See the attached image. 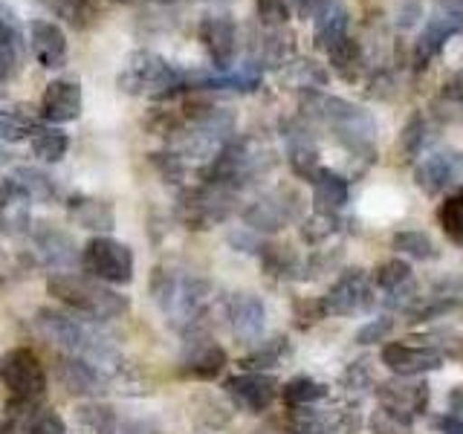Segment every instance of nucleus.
<instances>
[{
	"mask_svg": "<svg viewBox=\"0 0 463 434\" xmlns=\"http://www.w3.org/2000/svg\"><path fill=\"white\" fill-rule=\"evenodd\" d=\"M29 50H33L35 61L43 67V70H61L67 64V55H70V47H67V35L64 29L58 26L55 21H47V18H35L29 21Z\"/></svg>",
	"mask_w": 463,
	"mask_h": 434,
	"instance_id": "nucleus-24",
	"label": "nucleus"
},
{
	"mask_svg": "<svg viewBox=\"0 0 463 434\" xmlns=\"http://www.w3.org/2000/svg\"><path fill=\"white\" fill-rule=\"evenodd\" d=\"M345 385L347 388H365L371 382V371H368V362H354L351 368L345 371Z\"/></svg>",
	"mask_w": 463,
	"mask_h": 434,
	"instance_id": "nucleus-47",
	"label": "nucleus"
},
{
	"mask_svg": "<svg viewBox=\"0 0 463 434\" xmlns=\"http://www.w3.org/2000/svg\"><path fill=\"white\" fill-rule=\"evenodd\" d=\"M463 180V154L455 148L429 151L414 168V183L426 194H443Z\"/></svg>",
	"mask_w": 463,
	"mask_h": 434,
	"instance_id": "nucleus-14",
	"label": "nucleus"
},
{
	"mask_svg": "<svg viewBox=\"0 0 463 434\" xmlns=\"http://www.w3.org/2000/svg\"><path fill=\"white\" fill-rule=\"evenodd\" d=\"M26 434H67V426L55 411L35 409L26 417Z\"/></svg>",
	"mask_w": 463,
	"mask_h": 434,
	"instance_id": "nucleus-43",
	"label": "nucleus"
},
{
	"mask_svg": "<svg viewBox=\"0 0 463 434\" xmlns=\"http://www.w3.org/2000/svg\"><path fill=\"white\" fill-rule=\"evenodd\" d=\"M376 400L391 414L414 423L429 405V385L423 380H417V376H400V380H391L376 388Z\"/></svg>",
	"mask_w": 463,
	"mask_h": 434,
	"instance_id": "nucleus-17",
	"label": "nucleus"
},
{
	"mask_svg": "<svg viewBox=\"0 0 463 434\" xmlns=\"http://www.w3.org/2000/svg\"><path fill=\"white\" fill-rule=\"evenodd\" d=\"M281 70H284L287 81L301 87L304 93L318 90V87H325V81H327V72L318 67L316 61H307V58H289V61Z\"/></svg>",
	"mask_w": 463,
	"mask_h": 434,
	"instance_id": "nucleus-38",
	"label": "nucleus"
},
{
	"mask_svg": "<svg viewBox=\"0 0 463 434\" xmlns=\"http://www.w3.org/2000/svg\"><path fill=\"white\" fill-rule=\"evenodd\" d=\"M67 217L76 226L96 231V235H110V229L116 226V212L113 203L90 197V194H72L67 197Z\"/></svg>",
	"mask_w": 463,
	"mask_h": 434,
	"instance_id": "nucleus-26",
	"label": "nucleus"
},
{
	"mask_svg": "<svg viewBox=\"0 0 463 434\" xmlns=\"http://www.w3.org/2000/svg\"><path fill=\"white\" fill-rule=\"evenodd\" d=\"M391 327H394V318H388V316H383V318H371V322L356 333V342H359V344L383 342V339L388 336V333H391Z\"/></svg>",
	"mask_w": 463,
	"mask_h": 434,
	"instance_id": "nucleus-46",
	"label": "nucleus"
},
{
	"mask_svg": "<svg viewBox=\"0 0 463 434\" xmlns=\"http://www.w3.org/2000/svg\"><path fill=\"white\" fill-rule=\"evenodd\" d=\"M0 382L6 385L14 400L26 405L47 394V371L29 347H12L0 356Z\"/></svg>",
	"mask_w": 463,
	"mask_h": 434,
	"instance_id": "nucleus-10",
	"label": "nucleus"
},
{
	"mask_svg": "<svg viewBox=\"0 0 463 434\" xmlns=\"http://www.w3.org/2000/svg\"><path fill=\"white\" fill-rule=\"evenodd\" d=\"M151 296L174 327L183 333L206 330L203 318L212 310V284L203 275L180 267H156L151 272Z\"/></svg>",
	"mask_w": 463,
	"mask_h": 434,
	"instance_id": "nucleus-2",
	"label": "nucleus"
},
{
	"mask_svg": "<svg viewBox=\"0 0 463 434\" xmlns=\"http://www.w3.org/2000/svg\"><path fill=\"white\" fill-rule=\"evenodd\" d=\"M33 229V200L12 180H0V235L18 238Z\"/></svg>",
	"mask_w": 463,
	"mask_h": 434,
	"instance_id": "nucleus-25",
	"label": "nucleus"
},
{
	"mask_svg": "<svg viewBox=\"0 0 463 434\" xmlns=\"http://www.w3.org/2000/svg\"><path fill=\"white\" fill-rule=\"evenodd\" d=\"M304 113L313 116L316 122H322L333 137H336L347 151L359 159L376 156V122L373 116L354 101L327 96L322 90H310L301 96Z\"/></svg>",
	"mask_w": 463,
	"mask_h": 434,
	"instance_id": "nucleus-3",
	"label": "nucleus"
},
{
	"mask_svg": "<svg viewBox=\"0 0 463 434\" xmlns=\"http://www.w3.org/2000/svg\"><path fill=\"white\" fill-rule=\"evenodd\" d=\"M235 200H238L235 192H226V188L212 183H200L192 188H183L177 194L174 214L188 229H212L235 212Z\"/></svg>",
	"mask_w": 463,
	"mask_h": 434,
	"instance_id": "nucleus-8",
	"label": "nucleus"
},
{
	"mask_svg": "<svg viewBox=\"0 0 463 434\" xmlns=\"http://www.w3.org/2000/svg\"><path fill=\"white\" fill-rule=\"evenodd\" d=\"M134 250L110 235H96L84 243L81 267L90 278L101 284H130L134 281Z\"/></svg>",
	"mask_w": 463,
	"mask_h": 434,
	"instance_id": "nucleus-9",
	"label": "nucleus"
},
{
	"mask_svg": "<svg viewBox=\"0 0 463 434\" xmlns=\"http://www.w3.org/2000/svg\"><path fill=\"white\" fill-rule=\"evenodd\" d=\"M26 35L18 12L9 4H0V81H12L24 72L26 64Z\"/></svg>",
	"mask_w": 463,
	"mask_h": 434,
	"instance_id": "nucleus-19",
	"label": "nucleus"
},
{
	"mask_svg": "<svg viewBox=\"0 0 463 434\" xmlns=\"http://www.w3.org/2000/svg\"><path fill=\"white\" fill-rule=\"evenodd\" d=\"M197 38L217 72H229L235 67V58L241 50V33L232 14H206L197 26Z\"/></svg>",
	"mask_w": 463,
	"mask_h": 434,
	"instance_id": "nucleus-13",
	"label": "nucleus"
},
{
	"mask_svg": "<svg viewBox=\"0 0 463 434\" xmlns=\"http://www.w3.org/2000/svg\"><path fill=\"white\" fill-rule=\"evenodd\" d=\"M223 388H226V394L238 402V409L250 411V414L267 411L275 402V397H279V382H275L269 373H255V371H243L238 376H229Z\"/></svg>",
	"mask_w": 463,
	"mask_h": 434,
	"instance_id": "nucleus-20",
	"label": "nucleus"
},
{
	"mask_svg": "<svg viewBox=\"0 0 463 434\" xmlns=\"http://www.w3.org/2000/svg\"><path fill=\"white\" fill-rule=\"evenodd\" d=\"M371 278L362 269H347L342 272L336 284L327 289V296L322 298V313L325 316H354L362 313L371 304Z\"/></svg>",
	"mask_w": 463,
	"mask_h": 434,
	"instance_id": "nucleus-15",
	"label": "nucleus"
},
{
	"mask_svg": "<svg viewBox=\"0 0 463 434\" xmlns=\"http://www.w3.org/2000/svg\"><path fill=\"white\" fill-rule=\"evenodd\" d=\"M47 293L67 304L76 316H87L90 322H110V318H119L130 310L128 296L116 293L96 278H84V275L72 272L52 275L47 281Z\"/></svg>",
	"mask_w": 463,
	"mask_h": 434,
	"instance_id": "nucleus-6",
	"label": "nucleus"
},
{
	"mask_svg": "<svg viewBox=\"0 0 463 434\" xmlns=\"http://www.w3.org/2000/svg\"><path fill=\"white\" fill-rule=\"evenodd\" d=\"M440 431L443 434H463V420H458V417H443L440 420Z\"/></svg>",
	"mask_w": 463,
	"mask_h": 434,
	"instance_id": "nucleus-49",
	"label": "nucleus"
},
{
	"mask_svg": "<svg viewBox=\"0 0 463 434\" xmlns=\"http://www.w3.org/2000/svg\"><path fill=\"white\" fill-rule=\"evenodd\" d=\"M35 330L47 342H52L67 359L84 362V365H90L101 376L122 373L119 347H116V342H110L105 333H99L90 325V318L43 307L35 313Z\"/></svg>",
	"mask_w": 463,
	"mask_h": 434,
	"instance_id": "nucleus-1",
	"label": "nucleus"
},
{
	"mask_svg": "<svg viewBox=\"0 0 463 434\" xmlns=\"http://www.w3.org/2000/svg\"><path fill=\"white\" fill-rule=\"evenodd\" d=\"M6 180H12L14 185H18L33 203H52L55 200V183H52V177H50V174L38 171V168L21 165V168H14Z\"/></svg>",
	"mask_w": 463,
	"mask_h": 434,
	"instance_id": "nucleus-33",
	"label": "nucleus"
},
{
	"mask_svg": "<svg viewBox=\"0 0 463 434\" xmlns=\"http://www.w3.org/2000/svg\"><path fill=\"white\" fill-rule=\"evenodd\" d=\"M275 165V151L264 137H232L223 151L203 168V183L221 185L226 192H241L260 180Z\"/></svg>",
	"mask_w": 463,
	"mask_h": 434,
	"instance_id": "nucleus-4",
	"label": "nucleus"
},
{
	"mask_svg": "<svg viewBox=\"0 0 463 434\" xmlns=\"http://www.w3.org/2000/svg\"><path fill=\"white\" fill-rule=\"evenodd\" d=\"M38 116L55 127L76 122L81 116V84L76 79H52L41 96Z\"/></svg>",
	"mask_w": 463,
	"mask_h": 434,
	"instance_id": "nucleus-21",
	"label": "nucleus"
},
{
	"mask_svg": "<svg viewBox=\"0 0 463 434\" xmlns=\"http://www.w3.org/2000/svg\"><path fill=\"white\" fill-rule=\"evenodd\" d=\"M116 84L128 96L151 99L163 105V101L188 93V70L171 64L168 58L154 50H137L125 58Z\"/></svg>",
	"mask_w": 463,
	"mask_h": 434,
	"instance_id": "nucleus-5",
	"label": "nucleus"
},
{
	"mask_svg": "<svg viewBox=\"0 0 463 434\" xmlns=\"http://www.w3.org/2000/svg\"><path fill=\"white\" fill-rule=\"evenodd\" d=\"M460 33H463V0H438L414 41L411 67L417 72L429 70L434 58L446 50V43Z\"/></svg>",
	"mask_w": 463,
	"mask_h": 434,
	"instance_id": "nucleus-7",
	"label": "nucleus"
},
{
	"mask_svg": "<svg viewBox=\"0 0 463 434\" xmlns=\"http://www.w3.org/2000/svg\"><path fill=\"white\" fill-rule=\"evenodd\" d=\"M426 134H429V127L423 122V116H411V122L405 125L402 130V148L409 156H417V151L426 145Z\"/></svg>",
	"mask_w": 463,
	"mask_h": 434,
	"instance_id": "nucleus-45",
	"label": "nucleus"
},
{
	"mask_svg": "<svg viewBox=\"0 0 463 434\" xmlns=\"http://www.w3.org/2000/svg\"><path fill=\"white\" fill-rule=\"evenodd\" d=\"M87 417V423L96 429V434H154V429L148 423L134 417H119L105 409H87V414H81V420Z\"/></svg>",
	"mask_w": 463,
	"mask_h": 434,
	"instance_id": "nucleus-32",
	"label": "nucleus"
},
{
	"mask_svg": "<svg viewBox=\"0 0 463 434\" xmlns=\"http://www.w3.org/2000/svg\"><path fill=\"white\" fill-rule=\"evenodd\" d=\"M446 362V354L438 347L426 344H405V342H391L383 347V365L394 371L397 376H420L429 371H438Z\"/></svg>",
	"mask_w": 463,
	"mask_h": 434,
	"instance_id": "nucleus-22",
	"label": "nucleus"
},
{
	"mask_svg": "<svg viewBox=\"0 0 463 434\" xmlns=\"http://www.w3.org/2000/svg\"><path fill=\"white\" fill-rule=\"evenodd\" d=\"M58 376H61L64 388L70 394H79V397H99L101 391H108V376H101L99 371H93L90 365L76 359H64L58 365Z\"/></svg>",
	"mask_w": 463,
	"mask_h": 434,
	"instance_id": "nucleus-30",
	"label": "nucleus"
},
{
	"mask_svg": "<svg viewBox=\"0 0 463 434\" xmlns=\"http://www.w3.org/2000/svg\"><path fill=\"white\" fill-rule=\"evenodd\" d=\"M223 316L232 336L241 342H258L267 330V307L255 293H232L223 301Z\"/></svg>",
	"mask_w": 463,
	"mask_h": 434,
	"instance_id": "nucleus-16",
	"label": "nucleus"
},
{
	"mask_svg": "<svg viewBox=\"0 0 463 434\" xmlns=\"http://www.w3.org/2000/svg\"><path fill=\"white\" fill-rule=\"evenodd\" d=\"M310 183H313L316 214L339 217V212L351 203V185H347V180L333 168H318Z\"/></svg>",
	"mask_w": 463,
	"mask_h": 434,
	"instance_id": "nucleus-27",
	"label": "nucleus"
},
{
	"mask_svg": "<svg viewBox=\"0 0 463 434\" xmlns=\"http://www.w3.org/2000/svg\"><path fill=\"white\" fill-rule=\"evenodd\" d=\"M287 429L293 434H336L339 429H347V414L339 409L298 405V409H289Z\"/></svg>",
	"mask_w": 463,
	"mask_h": 434,
	"instance_id": "nucleus-28",
	"label": "nucleus"
},
{
	"mask_svg": "<svg viewBox=\"0 0 463 434\" xmlns=\"http://www.w3.org/2000/svg\"><path fill=\"white\" fill-rule=\"evenodd\" d=\"M347 29H351V12H347V6L342 4V0H336V4H330L327 9H322L313 18L316 50H322L327 55L339 41L347 38Z\"/></svg>",
	"mask_w": 463,
	"mask_h": 434,
	"instance_id": "nucleus-29",
	"label": "nucleus"
},
{
	"mask_svg": "<svg viewBox=\"0 0 463 434\" xmlns=\"http://www.w3.org/2000/svg\"><path fill=\"white\" fill-rule=\"evenodd\" d=\"M301 217V197L293 188H272V192L258 194L252 203L243 206L246 229L252 231H281Z\"/></svg>",
	"mask_w": 463,
	"mask_h": 434,
	"instance_id": "nucleus-11",
	"label": "nucleus"
},
{
	"mask_svg": "<svg viewBox=\"0 0 463 434\" xmlns=\"http://www.w3.org/2000/svg\"><path fill=\"white\" fill-rule=\"evenodd\" d=\"M183 347V371L194 380H217L226 368V351L217 342L209 339L206 330H188Z\"/></svg>",
	"mask_w": 463,
	"mask_h": 434,
	"instance_id": "nucleus-18",
	"label": "nucleus"
},
{
	"mask_svg": "<svg viewBox=\"0 0 463 434\" xmlns=\"http://www.w3.org/2000/svg\"><path fill=\"white\" fill-rule=\"evenodd\" d=\"M434 108H438V116L443 119H460L463 116V70H458L452 79H449L438 99H434Z\"/></svg>",
	"mask_w": 463,
	"mask_h": 434,
	"instance_id": "nucleus-39",
	"label": "nucleus"
},
{
	"mask_svg": "<svg viewBox=\"0 0 463 434\" xmlns=\"http://www.w3.org/2000/svg\"><path fill=\"white\" fill-rule=\"evenodd\" d=\"M438 223L443 229V235L463 250V185L443 197L438 209Z\"/></svg>",
	"mask_w": 463,
	"mask_h": 434,
	"instance_id": "nucleus-36",
	"label": "nucleus"
},
{
	"mask_svg": "<svg viewBox=\"0 0 463 434\" xmlns=\"http://www.w3.org/2000/svg\"><path fill=\"white\" fill-rule=\"evenodd\" d=\"M255 12L264 26H284L293 14V0H255Z\"/></svg>",
	"mask_w": 463,
	"mask_h": 434,
	"instance_id": "nucleus-42",
	"label": "nucleus"
},
{
	"mask_svg": "<svg viewBox=\"0 0 463 434\" xmlns=\"http://www.w3.org/2000/svg\"><path fill=\"white\" fill-rule=\"evenodd\" d=\"M0 434H14V423H12L9 417L4 420V423H0Z\"/></svg>",
	"mask_w": 463,
	"mask_h": 434,
	"instance_id": "nucleus-50",
	"label": "nucleus"
},
{
	"mask_svg": "<svg viewBox=\"0 0 463 434\" xmlns=\"http://www.w3.org/2000/svg\"><path fill=\"white\" fill-rule=\"evenodd\" d=\"M229 241H232V246H235L238 252H260V250H264L258 241H252L250 235H243V231H232Z\"/></svg>",
	"mask_w": 463,
	"mask_h": 434,
	"instance_id": "nucleus-48",
	"label": "nucleus"
},
{
	"mask_svg": "<svg viewBox=\"0 0 463 434\" xmlns=\"http://www.w3.org/2000/svg\"><path fill=\"white\" fill-rule=\"evenodd\" d=\"M373 284L383 289V293L391 296V301L402 298V293H409V284H411V267L405 260H385V264L373 272Z\"/></svg>",
	"mask_w": 463,
	"mask_h": 434,
	"instance_id": "nucleus-35",
	"label": "nucleus"
},
{
	"mask_svg": "<svg viewBox=\"0 0 463 434\" xmlns=\"http://www.w3.org/2000/svg\"><path fill=\"white\" fill-rule=\"evenodd\" d=\"M281 137H284L287 163L293 168V174L301 180H313V174L322 165H318V145L310 125H304L301 119H289L281 127Z\"/></svg>",
	"mask_w": 463,
	"mask_h": 434,
	"instance_id": "nucleus-23",
	"label": "nucleus"
},
{
	"mask_svg": "<svg viewBox=\"0 0 463 434\" xmlns=\"http://www.w3.org/2000/svg\"><path fill=\"white\" fill-rule=\"evenodd\" d=\"M327 385L325 382H316L310 376H296V380H289L284 388H281V397L289 409H298V405H316L327 400Z\"/></svg>",
	"mask_w": 463,
	"mask_h": 434,
	"instance_id": "nucleus-37",
	"label": "nucleus"
},
{
	"mask_svg": "<svg viewBox=\"0 0 463 434\" xmlns=\"http://www.w3.org/2000/svg\"><path fill=\"white\" fill-rule=\"evenodd\" d=\"M327 58H330V67L336 70V76L345 79V81H356L362 72L368 70L362 43L356 38H351V35H347L345 41H339L336 47L327 52Z\"/></svg>",
	"mask_w": 463,
	"mask_h": 434,
	"instance_id": "nucleus-31",
	"label": "nucleus"
},
{
	"mask_svg": "<svg viewBox=\"0 0 463 434\" xmlns=\"http://www.w3.org/2000/svg\"><path fill=\"white\" fill-rule=\"evenodd\" d=\"M368 426H371L373 434H411V423H409V420L391 414L388 409H383V405L371 414Z\"/></svg>",
	"mask_w": 463,
	"mask_h": 434,
	"instance_id": "nucleus-44",
	"label": "nucleus"
},
{
	"mask_svg": "<svg viewBox=\"0 0 463 434\" xmlns=\"http://www.w3.org/2000/svg\"><path fill=\"white\" fill-rule=\"evenodd\" d=\"M284 354H287V342H284V339H272V342H267V344H260L255 354L243 356V359H241V365H243V371H255V373H260V371H267V368H275V365H279Z\"/></svg>",
	"mask_w": 463,
	"mask_h": 434,
	"instance_id": "nucleus-41",
	"label": "nucleus"
},
{
	"mask_svg": "<svg viewBox=\"0 0 463 434\" xmlns=\"http://www.w3.org/2000/svg\"><path fill=\"white\" fill-rule=\"evenodd\" d=\"M70 151V137L61 127H38L33 134V154L41 159V163H61Z\"/></svg>",
	"mask_w": 463,
	"mask_h": 434,
	"instance_id": "nucleus-34",
	"label": "nucleus"
},
{
	"mask_svg": "<svg viewBox=\"0 0 463 434\" xmlns=\"http://www.w3.org/2000/svg\"><path fill=\"white\" fill-rule=\"evenodd\" d=\"M394 250L402 252V255H409V258H417V260H431L434 255H438V250H434V243L431 238L426 235V231H397L394 235Z\"/></svg>",
	"mask_w": 463,
	"mask_h": 434,
	"instance_id": "nucleus-40",
	"label": "nucleus"
},
{
	"mask_svg": "<svg viewBox=\"0 0 463 434\" xmlns=\"http://www.w3.org/2000/svg\"><path fill=\"white\" fill-rule=\"evenodd\" d=\"M29 241H33V252L41 267H47L55 275H64L81 264V250L72 241L70 231L58 229L52 223H38L29 229Z\"/></svg>",
	"mask_w": 463,
	"mask_h": 434,
	"instance_id": "nucleus-12",
	"label": "nucleus"
}]
</instances>
